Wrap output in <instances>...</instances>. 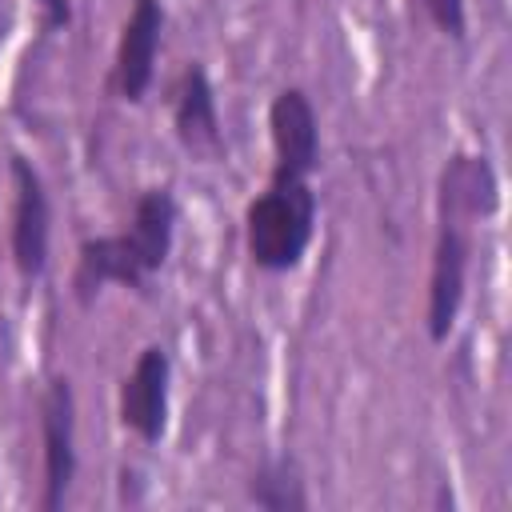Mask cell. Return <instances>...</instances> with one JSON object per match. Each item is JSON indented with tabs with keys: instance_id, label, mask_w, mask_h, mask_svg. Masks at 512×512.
Segmentation results:
<instances>
[{
	"instance_id": "1",
	"label": "cell",
	"mask_w": 512,
	"mask_h": 512,
	"mask_svg": "<svg viewBox=\"0 0 512 512\" xmlns=\"http://www.w3.org/2000/svg\"><path fill=\"white\" fill-rule=\"evenodd\" d=\"M176 220L180 204L168 184H152L136 196L132 220L120 232L84 236L76 248V272H72V296L80 308H92L96 296L108 284L144 292L148 280L168 264L176 244Z\"/></svg>"
},
{
	"instance_id": "2",
	"label": "cell",
	"mask_w": 512,
	"mask_h": 512,
	"mask_svg": "<svg viewBox=\"0 0 512 512\" xmlns=\"http://www.w3.org/2000/svg\"><path fill=\"white\" fill-rule=\"evenodd\" d=\"M320 200L308 176L268 172L264 192H256L244 208V252L260 272H296L316 236Z\"/></svg>"
},
{
	"instance_id": "3",
	"label": "cell",
	"mask_w": 512,
	"mask_h": 512,
	"mask_svg": "<svg viewBox=\"0 0 512 512\" xmlns=\"http://www.w3.org/2000/svg\"><path fill=\"white\" fill-rule=\"evenodd\" d=\"M36 428H40V512H60L68 504L80 452H76V388L64 372H52L36 396Z\"/></svg>"
},
{
	"instance_id": "4",
	"label": "cell",
	"mask_w": 512,
	"mask_h": 512,
	"mask_svg": "<svg viewBox=\"0 0 512 512\" xmlns=\"http://www.w3.org/2000/svg\"><path fill=\"white\" fill-rule=\"evenodd\" d=\"M472 264V224L448 212H436L432 260H428V292H424V332L432 344H444L456 332Z\"/></svg>"
},
{
	"instance_id": "5",
	"label": "cell",
	"mask_w": 512,
	"mask_h": 512,
	"mask_svg": "<svg viewBox=\"0 0 512 512\" xmlns=\"http://www.w3.org/2000/svg\"><path fill=\"white\" fill-rule=\"evenodd\" d=\"M12 176V224H8V252L20 280H40L48 272V244H52V200L40 168L24 156H8Z\"/></svg>"
},
{
	"instance_id": "6",
	"label": "cell",
	"mask_w": 512,
	"mask_h": 512,
	"mask_svg": "<svg viewBox=\"0 0 512 512\" xmlns=\"http://www.w3.org/2000/svg\"><path fill=\"white\" fill-rule=\"evenodd\" d=\"M172 412V356L164 344H144L116 392V416L140 444H160L168 436Z\"/></svg>"
},
{
	"instance_id": "7",
	"label": "cell",
	"mask_w": 512,
	"mask_h": 512,
	"mask_svg": "<svg viewBox=\"0 0 512 512\" xmlns=\"http://www.w3.org/2000/svg\"><path fill=\"white\" fill-rule=\"evenodd\" d=\"M164 0H132L120 36H116V52H112V92L124 104H140L156 80V60H160V44H164Z\"/></svg>"
},
{
	"instance_id": "8",
	"label": "cell",
	"mask_w": 512,
	"mask_h": 512,
	"mask_svg": "<svg viewBox=\"0 0 512 512\" xmlns=\"http://www.w3.org/2000/svg\"><path fill=\"white\" fill-rule=\"evenodd\" d=\"M268 136H272V156H276L272 168L276 172L312 176L320 168V116H316V104L308 100L304 88L288 84L272 96Z\"/></svg>"
},
{
	"instance_id": "9",
	"label": "cell",
	"mask_w": 512,
	"mask_h": 512,
	"mask_svg": "<svg viewBox=\"0 0 512 512\" xmlns=\"http://www.w3.org/2000/svg\"><path fill=\"white\" fill-rule=\"evenodd\" d=\"M172 132L192 156L216 160L228 152L220 112H216V88H212V76L200 60L184 64L176 84H172Z\"/></svg>"
},
{
	"instance_id": "10",
	"label": "cell",
	"mask_w": 512,
	"mask_h": 512,
	"mask_svg": "<svg viewBox=\"0 0 512 512\" xmlns=\"http://www.w3.org/2000/svg\"><path fill=\"white\" fill-rule=\"evenodd\" d=\"M436 212L460 216L468 224L492 220L500 212V176L484 152H452L436 180Z\"/></svg>"
},
{
	"instance_id": "11",
	"label": "cell",
	"mask_w": 512,
	"mask_h": 512,
	"mask_svg": "<svg viewBox=\"0 0 512 512\" xmlns=\"http://www.w3.org/2000/svg\"><path fill=\"white\" fill-rule=\"evenodd\" d=\"M244 500L264 508V512H308L312 496H308V480H304L300 460L292 452L264 456L244 480Z\"/></svg>"
},
{
	"instance_id": "12",
	"label": "cell",
	"mask_w": 512,
	"mask_h": 512,
	"mask_svg": "<svg viewBox=\"0 0 512 512\" xmlns=\"http://www.w3.org/2000/svg\"><path fill=\"white\" fill-rule=\"evenodd\" d=\"M424 16L432 20V28L448 40H464L468 32V0H420Z\"/></svg>"
},
{
	"instance_id": "13",
	"label": "cell",
	"mask_w": 512,
	"mask_h": 512,
	"mask_svg": "<svg viewBox=\"0 0 512 512\" xmlns=\"http://www.w3.org/2000/svg\"><path fill=\"white\" fill-rule=\"evenodd\" d=\"M36 12H40V32L44 36H56L72 24V0H32Z\"/></svg>"
}]
</instances>
